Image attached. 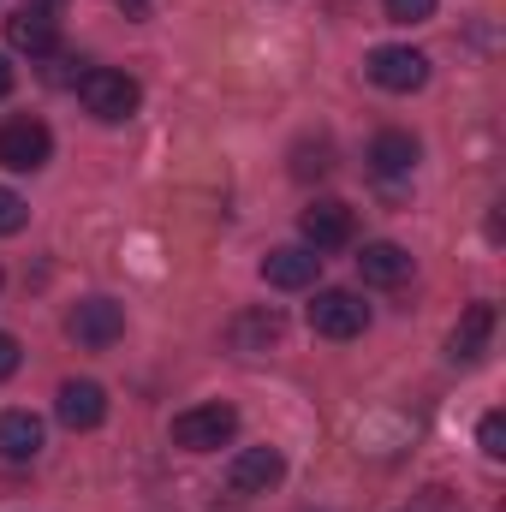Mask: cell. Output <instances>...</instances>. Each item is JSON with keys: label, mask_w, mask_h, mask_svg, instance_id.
<instances>
[{"label": "cell", "mask_w": 506, "mask_h": 512, "mask_svg": "<svg viewBox=\"0 0 506 512\" xmlns=\"http://www.w3.org/2000/svg\"><path fill=\"white\" fill-rule=\"evenodd\" d=\"M78 102H84V114H96L102 126H120V120H131V114L143 108V84H137L131 72H114V66H90V72L78 78Z\"/></svg>", "instance_id": "obj_1"}, {"label": "cell", "mask_w": 506, "mask_h": 512, "mask_svg": "<svg viewBox=\"0 0 506 512\" xmlns=\"http://www.w3.org/2000/svg\"><path fill=\"white\" fill-rule=\"evenodd\" d=\"M233 435H239V411L227 399H209V405H191L173 417V447H185V453H215Z\"/></svg>", "instance_id": "obj_2"}, {"label": "cell", "mask_w": 506, "mask_h": 512, "mask_svg": "<svg viewBox=\"0 0 506 512\" xmlns=\"http://www.w3.org/2000/svg\"><path fill=\"white\" fill-rule=\"evenodd\" d=\"M364 72H370V84L387 90V96H411V90L429 84V54H417L405 42H387V48H370Z\"/></svg>", "instance_id": "obj_3"}, {"label": "cell", "mask_w": 506, "mask_h": 512, "mask_svg": "<svg viewBox=\"0 0 506 512\" xmlns=\"http://www.w3.org/2000/svg\"><path fill=\"white\" fill-rule=\"evenodd\" d=\"M310 328L322 340H358L370 328V304L358 292H346V286H322L316 304H310Z\"/></svg>", "instance_id": "obj_4"}, {"label": "cell", "mask_w": 506, "mask_h": 512, "mask_svg": "<svg viewBox=\"0 0 506 512\" xmlns=\"http://www.w3.org/2000/svg\"><path fill=\"white\" fill-rule=\"evenodd\" d=\"M66 334H72L84 352H108V346L126 334V310H120L114 298H84V304H72Z\"/></svg>", "instance_id": "obj_5"}, {"label": "cell", "mask_w": 506, "mask_h": 512, "mask_svg": "<svg viewBox=\"0 0 506 512\" xmlns=\"http://www.w3.org/2000/svg\"><path fill=\"white\" fill-rule=\"evenodd\" d=\"M48 155H54V131L42 126V120H6L0 126V167H12V173H36V167H48Z\"/></svg>", "instance_id": "obj_6"}, {"label": "cell", "mask_w": 506, "mask_h": 512, "mask_svg": "<svg viewBox=\"0 0 506 512\" xmlns=\"http://www.w3.org/2000/svg\"><path fill=\"white\" fill-rule=\"evenodd\" d=\"M298 233H304V245H310L316 256L340 251V245H352V209L334 203V197H316V203L298 215Z\"/></svg>", "instance_id": "obj_7"}, {"label": "cell", "mask_w": 506, "mask_h": 512, "mask_svg": "<svg viewBox=\"0 0 506 512\" xmlns=\"http://www.w3.org/2000/svg\"><path fill=\"white\" fill-rule=\"evenodd\" d=\"M280 477H286L280 447H245V453H233V465H227V489H233V495H268Z\"/></svg>", "instance_id": "obj_8"}, {"label": "cell", "mask_w": 506, "mask_h": 512, "mask_svg": "<svg viewBox=\"0 0 506 512\" xmlns=\"http://www.w3.org/2000/svg\"><path fill=\"white\" fill-rule=\"evenodd\" d=\"M54 417H60L66 429H102V417H108V387L102 382H60Z\"/></svg>", "instance_id": "obj_9"}, {"label": "cell", "mask_w": 506, "mask_h": 512, "mask_svg": "<svg viewBox=\"0 0 506 512\" xmlns=\"http://www.w3.org/2000/svg\"><path fill=\"white\" fill-rule=\"evenodd\" d=\"M316 274H322V256L310 245H280V251L262 256V280L280 292H304V286H316Z\"/></svg>", "instance_id": "obj_10"}, {"label": "cell", "mask_w": 506, "mask_h": 512, "mask_svg": "<svg viewBox=\"0 0 506 512\" xmlns=\"http://www.w3.org/2000/svg\"><path fill=\"white\" fill-rule=\"evenodd\" d=\"M489 340H495V304H471L459 316V328L447 334V358L453 364H477L489 352Z\"/></svg>", "instance_id": "obj_11"}, {"label": "cell", "mask_w": 506, "mask_h": 512, "mask_svg": "<svg viewBox=\"0 0 506 512\" xmlns=\"http://www.w3.org/2000/svg\"><path fill=\"white\" fill-rule=\"evenodd\" d=\"M6 42H12L18 54L42 60V54H54V48H60V30H54V18H48L42 6H24V12H12V18H6Z\"/></svg>", "instance_id": "obj_12"}, {"label": "cell", "mask_w": 506, "mask_h": 512, "mask_svg": "<svg viewBox=\"0 0 506 512\" xmlns=\"http://www.w3.org/2000/svg\"><path fill=\"white\" fill-rule=\"evenodd\" d=\"M42 453V417L36 411H0V459L30 465Z\"/></svg>", "instance_id": "obj_13"}, {"label": "cell", "mask_w": 506, "mask_h": 512, "mask_svg": "<svg viewBox=\"0 0 506 512\" xmlns=\"http://www.w3.org/2000/svg\"><path fill=\"white\" fill-rule=\"evenodd\" d=\"M358 274H364V286H399L411 274V251H399L393 239H376L358 251Z\"/></svg>", "instance_id": "obj_14"}, {"label": "cell", "mask_w": 506, "mask_h": 512, "mask_svg": "<svg viewBox=\"0 0 506 512\" xmlns=\"http://www.w3.org/2000/svg\"><path fill=\"white\" fill-rule=\"evenodd\" d=\"M411 167H417V137L381 131L376 143H370V173L376 179H411Z\"/></svg>", "instance_id": "obj_15"}, {"label": "cell", "mask_w": 506, "mask_h": 512, "mask_svg": "<svg viewBox=\"0 0 506 512\" xmlns=\"http://www.w3.org/2000/svg\"><path fill=\"white\" fill-rule=\"evenodd\" d=\"M280 334H286L280 310H256V316H239V322H233V346H239V352H268Z\"/></svg>", "instance_id": "obj_16"}, {"label": "cell", "mask_w": 506, "mask_h": 512, "mask_svg": "<svg viewBox=\"0 0 506 512\" xmlns=\"http://www.w3.org/2000/svg\"><path fill=\"white\" fill-rule=\"evenodd\" d=\"M24 221H30V203H24L18 191H6V185H0V239L24 233Z\"/></svg>", "instance_id": "obj_17"}, {"label": "cell", "mask_w": 506, "mask_h": 512, "mask_svg": "<svg viewBox=\"0 0 506 512\" xmlns=\"http://www.w3.org/2000/svg\"><path fill=\"white\" fill-rule=\"evenodd\" d=\"M477 447H483V459H506V417L501 411H489L477 423Z\"/></svg>", "instance_id": "obj_18"}, {"label": "cell", "mask_w": 506, "mask_h": 512, "mask_svg": "<svg viewBox=\"0 0 506 512\" xmlns=\"http://www.w3.org/2000/svg\"><path fill=\"white\" fill-rule=\"evenodd\" d=\"M381 6H387L393 24H423V18H435V0H381Z\"/></svg>", "instance_id": "obj_19"}, {"label": "cell", "mask_w": 506, "mask_h": 512, "mask_svg": "<svg viewBox=\"0 0 506 512\" xmlns=\"http://www.w3.org/2000/svg\"><path fill=\"white\" fill-rule=\"evenodd\" d=\"M18 364H24V352H18V340L0 328V382H6V376H18Z\"/></svg>", "instance_id": "obj_20"}, {"label": "cell", "mask_w": 506, "mask_h": 512, "mask_svg": "<svg viewBox=\"0 0 506 512\" xmlns=\"http://www.w3.org/2000/svg\"><path fill=\"white\" fill-rule=\"evenodd\" d=\"M12 96V66H6V54H0V102Z\"/></svg>", "instance_id": "obj_21"}, {"label": "cell", "mask_w": 506, "mask_h": 512, "mask_svg": "<svg viewBox=\"0 0 506 512\" xmlns=\"http://www.w3.org/2000/svg\"><path fill=\"white\" fill-rule=\"evenodd\" d=\"M120 6H126V18H143V12H149L155 0H120Z\"/></svg>", "instance_id": "obj_22"}, {"label": "cell", "mask_w": 506, "mask_h": 512, "mask_svg": "<svg viewBox=\"0 0 506 512\" xmlns=\"http://www.w3.org/2000/svg\"><path fill=\"white\" fill-rule=\"evenodd\" d=\"M36 6H60V0H36Z\"/></svg>", "instance_id": "obj_23"}]
</instances>
